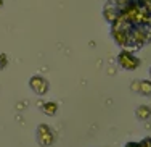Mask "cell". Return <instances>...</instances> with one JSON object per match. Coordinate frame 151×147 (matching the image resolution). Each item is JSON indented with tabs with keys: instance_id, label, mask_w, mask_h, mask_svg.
<instances>
[{
	"instance_id": "cell-13",
	"label": "cell",
	"mask_w": 151,
	"mask_h": 147,
	"mask_svg": "<svg viewBox=\"0 0 151 147\" xmlns=\"http://www.w3.org/2000/svg\"><path fill=\"white\" fill-rule=\"evenodd\" d=\"M150 74H151V68H150Z\"/></svg>"
},
{
	"instance_id": "cell-6",
	"label": "cell",
	"mask_w": 151,
	"mask_h": 147,
	"mask_svg": "<svg viewBox=\"0 0 151 147\" xmlns=\"http://www.w3.org/2000/svg\"><path fill=\"white\" fill-rule=\"evenodd\" d=\"M31 87L37 92L39 95H44L48 91V82H47L42 76H34L31 79Z\"/></svg>"
},
{
	"instance_id": "cell-5",
	"label": "cell",
	"mask_w": 151,
	"mask_h": 147,
	"mask_svg": "<svg viewBox=\"0 0 151 147\" xmlns=\"http://www.w3.org/2000/svg\"><path fill=\"white\" fill-rule=\"evenodd\" d=\"M39 142L42 146H52L53 144V134L47 124H40L39 126Z\"/></svg>"
},
{
	"instance_id": "cell-3",
	"label": "cell",
	"mask_w": 151,
	"mask_h": 147,
	"mask_svg": "<svg viewBox=\"0 0 151 147\" xmlns=\"http://www.w3.org/2000/svg\"><path fill=\"white\" fill-rule=\"evenodd\" d=\"M113 39L116 41L117 45H121V47H127V45H130V29L113 28Z\"/></svg>"
},
{
	"instance_id": "cell-8",
	"label": "cell",
	"mask_w": 151,
	"mask_h": 147,
	"mask_svg": "<svg viewBox=\"0 0 151 147\" xmlns=\"http://www.w3.org/2000/svg\"><path fill=\"white\" fill-rule=\"evenodd\" d=\"M140 92L143 95H151V81H140Z\"/></svg>"
},
{
	"instance_id": "cell-7",
	"label": "cell",
	"mask_w": 151,
	"mask_h": 147,
	"mask_svg": "<svg viewBox=\"0 0 151 147\" xmlns=\"http://www.w3.org/2000/svg\"><path fill=\"white\" fill-rule=\"evenodd\" d=\"M135 113H137V118H138V120L145 121V120H148V118L151 116V108H150V107H146V105H142V107L137 108Z\"/></svg>"
},
{
	"instance_id": "cell-11",
	"label": "cell",
	"mask_w": 151,
	"mask_h": 147,
	"mask_svg": "<svg viewBox=\"0 0 151 147\" xmlns=\"http://www.w3.org/2000/svg\"><path fill=\"white\" fill-rule=\"evenodd\" d=\"M140 146H142V147H151V138L145 139V141H142V142H140Z\"/></svg>"
},
{
	"instance_id": "cell-4",
	"label": "cell",
	"mask_w": 151,
	"mask_h": 147,
	"mask_svg": "<svg viewBox=\"0 0 151 147\" xmlns=\"http://www.w3.org/2000/svg\"><path fill=\"white\" fill-rule=\"evenodd\" d=\"M119 15H121V10L111 2L108 3V5L105 7V10H103V16H105V20L108 21V23H111V24L119 18Z\"/></svg>"
},
{
	"instance_id": "cell-2",
	"label": "cell",
	"mask_w": 151,
	"mask_h": 147,
	"mask_svg": "<svg viewBox=\"0 0 151 147\" xmlns=\"http://www.w3.org/2000/svg\"><path fill=\"white\" fill-rule=\"evenodd\" d=\"M117 63H119L122 68L132 71V70H137V68H138L140 60L137 58L135 55H132L129 50H122V52L119 53V57H117Z\"/></svg>"
},
{
	"instance_id": "cell-9",
	"label": "cell",
	"mask_w": 151,
	"mask_h": 147,
	"mask_svg": "<svg viewBox=\"0 0 151 147\" xmlns=\"http://www.w3.org/2000/svg\"><path fill=\"white\" fill-rule=\"evenodd\" d=\"M44 110H45V112L48 113V115H55L56 110H58V105H56L55 102H48V103H47V105L44 107Z\"/></svg>"
},
{
	"instance_id": "cell-1",
	"label": "cell",
	"mask_w": 151,
	"mask_h": 147,
	"mask_svg": "<svg viewBox=\"0 0 151 147\" xmlns=\"http://www.w3.org/2000/svg\"><path fill=\"white\" fill-rule=\"evenodd\" d=\"M148 26H132L130 29V45H140L146 44L151 41V33L146 29Z\"/></svg>"
},
{
	"instance_id": "cell-12",
	"label": "cell",
	"mask_w": 151,
	"mask_h": 147,
	"mask_svg": "<svg viewBox=\"0 0 151 147\" xmlns=\"http://www.w3.org/2000/svg\"><path fill=\"white\" fill-rule=\"evenodd\" d=\"M125 147H142V146H140V144H137V142H129V144L125 146Z\"/></svg>"
},
{
	"instance_id": "cell-10",
	"label": "cell",
	"mask_w": 151,
	"mask_h": 147,
	"mask_svg": "<svg viewBox=\"0 0 151 147\" xmlns=\"http://www.w3.org/2000/svg\"><path fill=\"white\" fill-rule=\"evenodd\" d=\"M132 91H134V92H140V81L132 82Z\"/></svg>"
}]
</instances>
